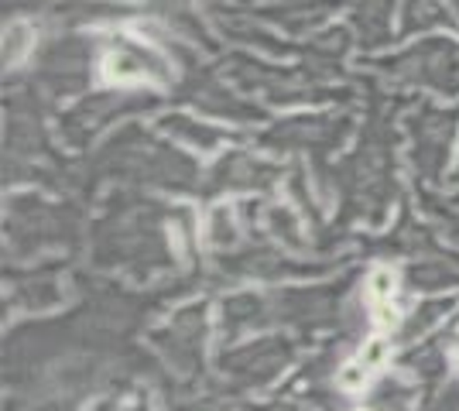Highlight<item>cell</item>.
<instances>
[{
  "mask_svg": "<svg viewBox=\"0 0 459 411\" xmlns=\"http://www.w3.org/2000/svg\"><path fill=\"white\" fill-rule=\"evenodd\" d=\"M394 285H398V278L387 271V268L374 271L370 274V281H367V288H370V298H374V302H387V298L394 295Z\"/></svg>",
  "mask_w": 459,
  "mask_h": 411,
  "instance_id": "obj_2",
  "label": "cell"
},
{
  "mask_svg": "<svg viewBox=\"0 0 459 411\" xmlns=\"http://www.w3.org/2000/svg\"><path fill=\"white\" fill-rule=\"evenodd\" d=\"M107 73H110V79H137L144 76V62L137 59V56H131V52H114L110 59H107Z\"/></svg>",
  "mask_w": 459,
  "mask_h": 411,
  "instance_id": "obj_1",
  "label": "cell"
},
{
  "mask_svg": "<svg viewBox=\"0 0 459 411\" xmlns=\"http://www.w3.org/2000/svg\"><path fill=\"white\" fill-rule=\"evenodd\" d=\"M360 360H364L370 371H377L384 360H387V339H381V336L370 339V343L364 347V353H360Z\"/></svg>",
  "mask_w": 459,
  "mask_h": 411,
  "instance_id": "obj_4",
  "label": "cell"
},
{
  "mask_svg": "<svg viewBox=\"0 0 459 411\" xmlns=\"http://www.w3.org/2000/svg\"><path fill=\"white\" fill-rule=\"evenodd\" d=\"M367 367L364 360H357V364H346L343 371H340V388H346V391H360L367 384Z\"/></svg>",
  "mask_w": 459,
  "mask_h": 411,
  "instance_id": "obj_3",
  "label": "cell"
}]
</instances>
